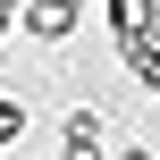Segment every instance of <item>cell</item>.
<instances>
[{"mask_svg":"<svg viewBox=\"0 0 160 160\" xmlns=\"http://www.w3.org/2000/svg\"><path fill=\"white\" fill-rule=\"evenodd\" d=\"M76 8H84V0H25L17 25H25L34 42H68V34H76Z\"/></svg>","mask_w":160,"mask_h":160,"instance_id":"obj_1","label":"cell"},{"mask_svg":"<svg viewBox=\"0 0 160 160\" xmlns=\"http://www.w3.org/2000/svg\"><path fill=\"white\" fill-rule=\"evenodd\" d=\"M101 135H110L101 110H68V152H76V160H110V152H101Z\"/></svg>","mask_w":160,"mask_h":160,"instance_id":"obj_2","label":"cell"},{"mask_svg":"<svg viewBox=\"0 0 160 160\" xmlns=\"http://www.w3.org/2000/svg\"><path fill=\"white\" fill-rule=\"evenodd\" d=\"M25 135V101H0V143H17Z\"/></svg>","mask_w":160,"mask_h":160,"instance_id":"obj_3","label":"cell"},{"mask_svg":"<svg viewBox=\"0 0 160 160\" xmlns=\"http://www.w3.org/2000/svg\"><path fill=\"white\" fill-rule=\"evenodd\" d=\"M0 68H8V42H0Z\"/></svg>","mask_w":160,"mask_h":160,"instance_id":"obj_4","label":"cell"},{"mask_svg":"<svg viewBox=\"0 0 160 160\" xmlns=\"http://www.w3.org/2000/svg\"><path fill=\"white\" fill-rule=\"evenodd\" d=\"M51 160H76V152H51Z\"/></svg>","mask_w":160,"mask_h":160,"instance_id":"obj_5","label":"cell"}]
</instances>
